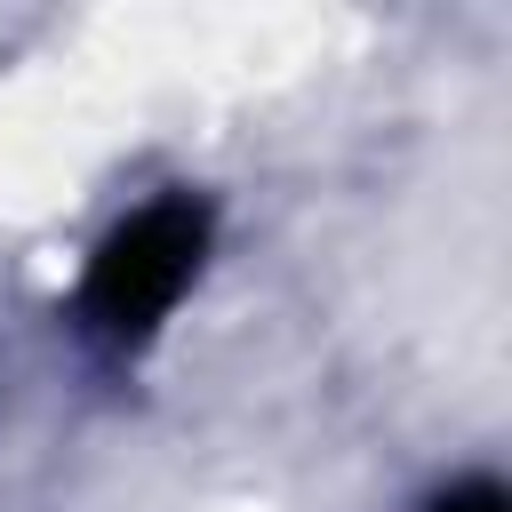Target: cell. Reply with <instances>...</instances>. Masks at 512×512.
I'll return each mask as SVG.
<instances>
[{
  "mask_svg": "<svg viewBox=\"0 0 512 512\" xmlns=\"http://www.w3.org/2000/svg\"><path fill=\"white\" fill-rule=\"evenodd\" d=\"M208 256V208L192 192H168V200H144L136 216H120L96 256H88V280H80V320L104 336V344H136L152 336L176 296L192 288Z\"/></svg>",
  "mask_w": 512,
  "mask_h": 512,
  "instance_id": "obj_1",
  "label": "cell"
},
{
  "mask_svg": "<svg viewBox=\"0 0 512 512\" xmlns=\"http://www.w3.org/2000/svg\"><path fill=\"white\" fill-rule=\"evenodd\" d=\"M432 512H504V488L496 480H456L432 496Z\"/></svg>",
  "mask_w": 512,
  "mask_h": 512,
  "instance_id": "obj_2",
  "label": "cell"
}]
</instances>
